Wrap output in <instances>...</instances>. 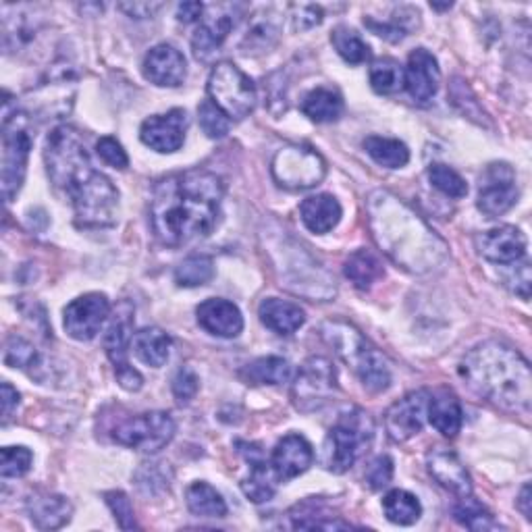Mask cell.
Here are the masks:
<instances>
[{"label":"cell","instance_id":"obj_1","mask_svg":"<svg viewBox=\"0 0 532 532\" xmlns=\"http://www.w3.org/2000/svg\"><path fill=\"white\" fill-rule=\"evenodd\" d=\"M44 161L50 181L69 198L79 225H115L119 192L109 177L94 169L84 140L73 127L59 125L50 131Z\"/></svg>","mask_w":532,"mask_h":532},{"label":"cell","instance_id":"obj_2","mask_svg":"<svg viewBox=\"0 0 532 532\" xmlns=\"http://www.w3.org/2000/svg\"><path fill=\"white\" fill-rule=\"evenodd\" d=\"M225 185L210 171L177 173L158 181L150 202L156 239L177 248L204 237L217 225Z\"/></svg>","mask_w":532,"mask_h":532},{"label":"cell","instance_id":"obj_3","mask_svg":"<svg viewBox=\"0 0 532 532\" xmlns=\"http://www.w3.org/2000/svg\"><path fill=\"white\" fill-rule=\"evenodd\" d=\"M460 377L478 397L510 412H528L532 372L528 360L501 341H485L460 362Z\"/></svg>","mask_w":532,"mask_h":532},{"label":"cell","instance_id":"obj_4","mask_svg":"<svg viewBox=\"0 0 532 532\" xmlns=\"http://www.w3.org/2000/svg\"><path fill=\"white\" fill-rule=\"evenodd\" d=\"M377 196L381 200L372 196L370 219L383 221L389 227L402 231V237H393L387 239V242H381L385 252L410 271L422 273L433 269V264L445 254L441 239L404 204H397L395 198H389L387 194Z\"/></svg>","mask_w":532,"mask_h":532},{"label":"cell","instance_id":"obj_5","mask_svg":"<svg viewBox=\"0 0 532 532\" xmlns=\"http://www.w3.org/2000/svg\"><path fill=\"white\" fill-rule=\"evenodd\" d=\"M323 337L345 362L352 364L358 379L368 391L381 393L389 389L391 366L387 358L377 348H372L358 331L348 325L327 323L323 327Z\"/></svg>","mask_w":532,"mask_h":532},{"label":"cell","instance_id":"obj_6","mask_svg":"<svg viewBox=\"0 0 532 532\" xmlns=\"http://www.w3.org/2000/svg\"><path fill=\"white\" fill-rule=\"evenodd\" d=\"M375 441V420L362 408L343 412L325 441V466L335 474L348 472Z\"/></svg>","mask_w":532,"mask_h":532},{"label":"cell","instance_id":"obj_7","mask_svg":"<svg viewBox=\"0 0 532 532\" xmlns=\"http://www.w3.org/2000/svg\"><path fill=\"white\" fill-rule=\"evenodd\" d=\"M32 150V133L28 117L23 113L5 115L3 121V158H0V188L3 198L11 202L21 190L28 158Z\"/></svg>","mask_w":532,"mask_h":532},{"label":"cell","instance_id":"obj_8","mask_svg":"<svg viewBox=\"0 0 532 532\" xmlns=\"http://www.w3.org/2000/svg\"><path fill=\"white\" fill-rule=\"evenodd\" d=\"M210 102L229 119H246L254 109L258 92L252 79L237 65L223 61L215 65L208 77Z\"/></svg>","mask_w":532,"mask_h":532},{"label":"cell","instance_id":"obj_9","mask_svg":"<svg viewBox=\"0 0 532 532\" xmlns=\"http://www.w3.org/2000/svg\"><path fill=\"white\" fill-rule=\"evenodd\" d=\"M133 341V306L123 300L115 314L111 316V325L104 335V350L109 356L119 385L125 391H140L144 379L140 372L129 364V345Z\"/></svg>","mask_w":532,"mask_h":532},{"label":"cell","instance_id":"obj_10","mask_svg":"<svg viewBox=\"0 0 532 532\" xmlns=\"http://www.w3.org/2000/svg\"><path fill=\"white\" fill-rule=\"evenodd\" d=\"M275 181L285 190H310L321 183L327 173L323 156L306 146L281 148L271 165Z\"/></svg>","mask_w":532,"mask_h":532},{"label":"cell","instance_id":"obj_11","mask_svg":"<svg viewBox=\"0 0 532 532\" xmlns=\"http://www.w3.org/2000/svg\"><path fill=\"white\" fill-rule=\"evenodd\" d=\"M337 393V370L329 358H308L298 370L291 397L300 412L325 408Z\"/></svg>","mask_w":532,"mask_h":532},{"label":"cell","instance_id":"obj_12","mask_svg":"<svg viewBox=\"0 0 532 532\" xmlns=\"http://www.w3.org/2000/svg\"><path fill=\"white\" fill-rule=\"evenodd\" d=\"M175 437V422L167 412H146L123 420L113 429V439L119 445L156 454Z\"/></svg>","mask_w":532,"mask_h":532},{"label":"cell","instance_id":"obj_13","mask_svg":"<svg viewBox=\"0 0 532 532\" xmlns=\"http://www.w3.org/2000/svg\"><path fill=\"white\" fill-rule=\"evenodd\" d=\"M518 202L516 173L508 163H493L481 175L478 188V208L487 217H501Z\"/></svg>","mask_w":532,"mask_h":532},{"label":"cell","instance_id":"obj_14","mask_svg":"<svg viewBox=\"0 0 532 532\" xmlns=\"http://www.w3.org/2000/svg\"><path fill=\"white\" fill-rule=\"evenodd\" d=\"M431 393L418 389L395 402L385 414V429L395 443H404L416 437L429 418Z\"/></svg>","mask_w":532,"mask_h":532},{"label":"cell","instance_id":"obj_15","mask_svg":"<svg viewBox=\"0 0 532 532\" xmlns=\"http://www.w3.org/2000/svg\"><path fill=\"white\" fill-rule=\"evenodd\" d=\"M111 314V302L104 294H86L65 308V331L77 341L94 339Z\"/></svg>","mask_w":532,"mask_h":532},{"label":"cell","instance_id":"obj_16","mask_svg":"<svg viewBox=\"0 0 532 532\" xmlns=\"http://www.w3.org/2000/svg\"><path fill=\"white\" fill-rule=\"evenodd\" d=\"M188 131V113L173 109L165 115H152L140 127V140L161 154L177 152L185 142Z\"/></svg>","mask_w":532,"mask_h":532},{"label":"cell","instance_id":"obj_17","mask_svg":"<svg viewBox=\"0 0 532 532\" xmlns=\"http://www.w3.org/2000/svg\"><path fill=\"white\" fill-rule=\"evenodd\" d=\"M474 244L478 254H481L485 260L501 266L514 264L526 256V237L518 227L512 225H503L478 233Z\"/></svg>","mask_w":532,"mask_h":532},{"label":"cell","instance_id":"obj_18","mask_svg":"<svg viewBox=\"0 0 532 532\" xmlns=\"http://www.w3.org/2000/svg\"><path fill=\"white\" fill-rule=\"evenodd\" d=\"M441 82V71L437 59L427 48H416L408 57L404 69V88L410 98L418 104H427L435 98Z\"/></svg>","mask_w":532,"mask_h":532},{"label":"cell","instance_id":"obj_19","mask_svg":"<svg viewBox=\"0 0 532 532\" xmlns=\"http://www.w3.org/2000/svg\"><path fill=\"white\" fill-rule=\"evenodd\" d=\"M188 63L171 44L154 46L144 59V77L158 88H177L183 84Z\"/></svg>","mask_w":532,"mask_h":532},{"label":"cell","instance_id":"obj_20","mask_svg":"<svg viewBox=\"0 0 532 532\" xmlns=\"http://www.w3.org/2000/svg\"><path fill=\"white\" fill-rule=\"evenodd\" d=\"M235 25V17L225 9L210 7L200 19L198 30L192 38V48L198 61H210L221 50Z\"/></svg>","mask_w":532,"mask_h":532},{"label":"cell","instance_id":"obj_21","mask_svg":"<svg viewBox=\"0 0 532 532\" xmlns=\"http://www.w3.org/2000/svg\"><path fill=\"white\" fill-rule=\"evenodd\" d=\"M427 466L435 481L458 497L472 495V478L456 451L435 447L427 456Z\"/></svg>","mask_w":532,"mask_h":532},{"label":"cell","instance_id":"obj_22","mask_svg":"<svg viewBox=\"0 0 532 532\" xmlns=\"http://www.w3.org/2000/svg\"><path fill=\"white\" fill-rule=\"evenodd\" d=\"M239 445L244 447L242 454L250 462V474L244 478V483H242L244 495L254 503L271 501L277 493V485L281 483L273 464L264 460L262 451L256 445H248V443H239Z\"/></svg>","mask_w":532,"mask_h":532},{"label":"cell","instance_id":"obj_23","mask_svg":"<svg viewBox=\"0 0 532 532\" xmlns=\"http://www.w3.org/2000/svg\"><path fill=\"white\" fill-rule=\"evenodd\" d=\"M198 325L210 335L233 339L244 329V316L239 308L223 298H210L196 308Z\"/></svg>","mask_w":532,"mask_h":532},{"label":"cell","instance_id":"obj_24","mask_svg":"<svg viewBox=\"0 0 532 532\" xmlns=\"http://www.w3.org/2000/svg\"><path fill=\"white\" fill-rule=\"evenodd\" d=\"M312 462H314V449L302 435L283 437L275 445L271 458V464L281 483L304 474L312 466Z\"/></svg>","mask_w":532,"mask_h":532},{"label":"cell","instance_id":"obj_25","mask_svg":"<svg viewBox=\"0 0 532 532\" xmlns=\"http://www.w3.org/2000/svg\"><path fill=\"white\" fill-rule=\"evenodd\" d=\"M28 514L36 528L57 530L71 520L73 505L55 493H34L28 499Z\"/></svg>","mask_w":532,"mask_h":532},{"label":"cell","instance_id":"obj_26","mask_svg":"<svg viewBox=\"0 0 532 532\" xmlns=\"http://www.w3.org/2000/svg\"><path fill=\"white\" fill-rule=\"evenodd\" d=\"M258 316L262 325L277 335H294L306 323V312L298 304L279 298L262 300L258 306Z\"/></svg>","mask_w":532,"mask_h":532},{"label":"cell","instance_id":"obj_27","mask_svg":"<svg viewBox=\"0 0 532 532\" xmlns=\"http://www.w3.org/2000/svg\"><path fill=\"white\" fill-rule=\"evenodd\" d=\"M300 217L308 231L312 233H329L341 221V204L331 194H316L302 202Z\"/></svg>","mask_w":532,"mask_h":532},{"label":"cell","instance_id":"obj_28","mask_svg":"<svg viewBox=\"0 0 532 532\" xmlns=\"http://www.w3.org/2000/svg\"><path fill=\"white\" fill-rule=\"evenodd\" d=\"M131 350L146 366L161 368L167 364L171 354V337L163 329L146 327L133 335Z\"/></svg>","mask_w":532,"mask_h":532},{"label":"cell","instance_id":"obj_29","mask_svg":"<svg viewBox=\"0 0 532 532\" xmlns=\"http://www.w3.org/2000/svg\"><path fill=\"white\" fill-rule=\"evenodd\" d=\"M429 420L443 437H456L464 422V414H462V406L458 402V397L449 391L431 395Z\"/></svg>","mask_w":532,"mask_h":532},{"label":"cell","instance_id":"obj_30","mask_svg":"<svg viewBox=\"0 0 532 532\" xmlns=\"http://www.w3.org/2000/svg\"><path fill=\"white\" fill-rule=\"evenodd\" d=\"M302 113L314 123H333L343 115V98L333 88H316L304 96Z\"/></svg>","mask_w":532,"mask_h":532},{"label":"cell","instance_id":"obj_31","mask_svg":"<svg viewBox=\"0 0 532 532\" xmlns=\"http://www.w3.org/2000/svg\"><path fill=\"white\" fill-rule=\"evenodd\" d=\"M343 273L358 289H370L372 283H377L385 275V269L375 252L362 248L345 260Z\"/></svg>","mask_w":532,"mask_h":532},{"label":"cell","instance_id":"obj_32","mask_svg":"<svg viewBox=\"0 0 532 532\" xmlns=\"http://www.w3.org/2000/svg\"><path fill=\"white\" fill-rule=\"evenodd\" d=\"M248 385H281L291 379V366L281 356L258 358L239 372Z\"/></svg>","mask_w":532,"mask_h":532},{"label":"cell","instance_id":"obj_33","mask_svg":"<svg viewBox=\"0 0 532 532\" xmlns=\"http://www.w3.org/2000/svg\"><path fill=\"white\" fill-rule=\"evenodd\" d=\"M366 154L385 169H402L410 161V150L402 140L370 136L364 140Z\"/></svg>","mask_w":532,"mask_h":532},{"label":"cell","instance_id":"obj_34","mask_svg":"<svg viewBox=\"0 0 532 532\" xmlns=\"http://www.w3.org/2000/svg\"><path fill=\"white\" fill-rule=\"evenodd\" d=\"M185 499H188V508L194 516L200 518H225L227 516V503L223 495L210 487L208 483H194L188 493H185Z\"/></svg>","mask_w":532,"mask_h":532},{"label":"cell","instance_id":"obj_35","mask_svg":"<svg viewBox=\"0 0 532 532\" xmlns=\"http://www.w3.org/2000/svg\"><path fill=\"white\" fill-rule=\"evenodd\" d=\"M383 512L389 522L399 526H410L418 522V518L422 516V505L416 495L404 489H393L383 499Z\"/></svg>","mask_w":532,"mask_h":532},{"label":"cell","instance_id":"obj_36","mask_svg":"<svg viewBox=\"0 0 532 532\" xmlns=\"http://www.w3.org/2000/svg\"><path fill=\"white\" fill-rule=\"evenodd\" d=\"M370 86L377 94L389 96L404 88V67L395 59H379L370 65Z\"/></svg>","mask_w":532,"mask_h":532},{"label":"cell","instance_id":"obj_37","mask_svg":"<svg viewBox=\"0 0 532 532\" xmlns=\"http://www.w3.org/2000/svg\"><path fill=\"white\" fill-rule=\"evenodd\" d=\"M331 42L345 63L360 65L370 59V46L360 38L356 30H350L348 25L335 28L331 34Z\"/></svg>","mask_w":532,"mask_h":532},{"label":"cell","instance_id":"obj_38","mask_svg":"<svg viewBox=\"0 0 532 532\" xmlns=\"http://www.w3.org/2000/svg\"><path fill=\"white\" fill-rule=\"evenodd\" d=\"M212 277H215V262L206 254L188 256L175 269V281L179 287H200Z\"/></svg>","mask_w":532,"mask_h":532},{"label":"cell","instance_id":"obj_39","mask_svg":"<svg viewBox=\"0 0 532 532\" xmlns=\"http://www.w3.org/2000/svg\"><path fill=\"white\" fill-rule=\"evenodd\" d=\"M279 38V25L275 23V19H271L269 15H256V19H252L250 30L244 36L242 42V52L250 55V52H269V48L275 46Z\"/></svg>","mask_w":532,"mask_h":532},{"label":"cell","instance_id":"obj_40","mask_svg":"<svg viewBox=\"0 0 532 532\" xmlns=\"http://www.w3.org/2000/svg\"><path fill=\"white\" fill-rule=\"evenodd\" d=\"M5 364L11 368H21L30 375L38 377V368L42 366V356L34 345L23 337H9L5 343Z\"/></svg>","mask_w":532,"mask_h":532},{"label":"cell","instance_id":"obj_41","mask_svg":"<svg viewBox=\"0 0 532 532\" xmlns=\"http://www.w3.org/2000/svg\"><path fill=\"white\" fill-rule=\"evenodd\" d=\"M406 13L408 9H399V15L389 17L385 21L366 17L364 25L389 42H402L406 36H410V32L414 30V25L418 21V11H414L410 17H406Z\"/></svg>","mask_w":532,"mask_h":532},{"label":"cell","instance_id":"obj_42","mask_svg":"<svg viewBox=\"0 0 532 532\" xmlns=\"http://www.w3.org/2000/svg\"><path fill=\"white\" fill-rule=\"evenodd\" d=\"M454 518L470 528V530H493L499 528V524L495 522V518L491 516V512L487 508H483L481 503L476 499H472V495L462 497V501L454 508Z\"/></svg>","mask_w":532,"mask_h":532},{"label":"cell","instance_id":"obj_43","mask_svg":"<svg viewBox=\"0 0 532 532\" xmlns=\"http://www.w3.org/2000/svg\"><path fill=\"white\" fill-rule=\"evenodd\" d=\"M300 514L291 516L294 522H291V528H304V530H314V528H323V530H348L352 524L343 522L331 514H327L323 508H316L312 503H304L302 508L298 505Z\"/></svg>","mask_w":532,"mask_h":532},{"label":"cell","instance_id":"obj_44","mask_svg":"<svg viewBox=\"0 0 532 532\" xmlns=\"http://www.w3.org/2000/svg\"><path fill=\"white\" fill-rule=\"evenodd\" d=\"M429 179L441 194H445L449 198L460 200L468 194V183L464 181V177L447 165H441V163L431 165L429 167Z\"/></svg>","mask_w":532,"mask_h":532},{"label":"cell","instance_id":"obj_45","mask_svg":"<svg viewBox=\"0 0 532 532\" xmlns=\"http://www.w3.org/2000/svg\"><path fill=\"white\" fill-rule=\"evenodd\" d=\"M34 462V454L28 447H5L0 451V474L3 478H19L28 474Z\"/></svg>","mask_w":532,"mask_h":532},{"label":"cell","instance_id":"obj_46","mask_svg":"<svg viewBox=\"0 0 532 532\" xmlns=\"http://www.w3.org/2000/svg\"><path fill=\"white\" fill-rule=\"evenodd\" d=\"M198 119H200L204 133L212 140L225 138L231 129V119L221 109H217V106L212 104L210 100H204L198 106Z\"/></svg>","mask_w":532,"mask_h":532},{"label":"cell","instance_id":"obj_47","mask_svg":"<svg viewBox=\"0 0 532 532\" xmlns=\"http://www.w3.org/2000/svg\"><path fill=\"white\" fill-rule=\"evenodd\" d=\"M104 499H106V503H109V508L113 510V514H115V518L123 530L138 528L131 499L123 491H109L104 495Z\"/></svg>","mask_w":532,"mask_h":532},{"label":"cell","instance_id":"obj_48","mask_svg":"<svg viewBox=\"0 0 532 532\" xmlns=\"http://www.w3.org/2000/svg\"><path fill=\"white\" fill-rule=\"evenodd\" d=\"M200 389V379L190 366H183L177 370L173 379V395L179 404H190Z\"/></svg>","mask_w":532,"mask_h":532},{"label":"cell","instance_id":"obj_49","mask_svg":"<svg viewBox=\"0 0 532 532\" xmlns=\"http://www.w3.org/2000/svg\"><path fill=\"white\" fill-rule=\"evenodd\" d=\"M393 478V460L389 456H379L366 468V483L372 491L385 489Z\"/></svg>","mask_w":532,"mask_h":532},{"label":"cell","instance_id":"obj_50","mask_svg":"<svg viewBox=\"0 0 532 532\" xmlns=\"http://www.w3.org/2000/svg\"><path fill=\"white\" fill-rule=\"evenodd\" d=\"M96 152H98V156L102 158V161L106 163V165H109V167H113V169H127V165H129V158H127V152L123 150V146L115 140V138H111V136H106V138H100L98 142H96Z\"/></svg>","mask_w":532,"mask_h":532},{"label":"cell","instance_id":"obj_51","mask_svg":"<svg viewBox=\"0 0 532 532\" xmlns=\"http://www.w3.org/2000/svg\"><path fill=\"white\" fill-rule=\"evenodd\" d=\"M510 266H514V271H512V275L508 279H505V285H508L514 291V294L520 296L522 300H528L530 298V283H532V279H530V264L526 260L524 262L518 260V262L510 264Z\"/></svg>","mask_w":532,"mask_h":532},{"label":"cell","instance_id":"obj_52","mask_svg":"<svg viewBox=\"0 0 532 532\" xmlns=\"http://www.w3.org/2000/svg\"><path fill=\"white\" fill-rule=\"evenodd\" d=\"M291 19H294V28L296 30H312L314 25L323 21V9L316 5H294L291 7Z\"/></svg>","mask_w":532,"mask_h":532},{"label":"cell","instance_id":"obj_53","mask_svg":"<svg viewBox=\"0 0 532 532\" xmlns=\"http://www.w3.org/2000/svg\"><path fill=\"white\" fill-rule=\"evenodd\" d=\"M0 399H3V424H9V420L13 418L17 406H19V393L13 385L9 383H3V387H0Z\"/></svg>","mask_w":532,"mask_h":532},{"label":"cell","instance_id":"obj_54","mask_svg":"<svg viewBox=\"0 0 532 532\" xmlns=\"http://www.w3.org/2000/svg\"><path fill=\"white\" fill-rule=\"evenodd\" d=\"M161 7H163L161 3H129V5L123 3V5H119L121 11H125L129 17H136V19L152 17Z\"/></svg>","mask_w":532,"mask_h":532},{"label":"cell","instance_id":"obj_55","mask_svg":"<svg viewBox=\"0 0 532 532\" xmlns=\"http://www.w3.org/2000/svg\"><path fill=\"white\" fill-rule=\"evenodd\" d=\"M202 13H204V7L200 3H183L177 7V19L183 23L200 21Z\"/></svg>","mask_w":532,"mask_h":532},{"label":"cell","instance_id":"obj_56","mask_svg":"<svg viewBox=\"0 0 532 532\" xmlns=\"http://www.w3.org/2000/svg\"><path fill=\"white\" fill-rule=\"evenodd\" d=\"M518 508L522 510L526 520H532V516H530L532 514V510H530V485H524V489L520 493V499H518Z\"/></svg>","mask_w":532,"mask_h":532}]
</instances>
